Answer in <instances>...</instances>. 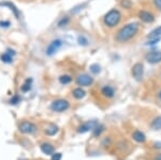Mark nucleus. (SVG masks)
I'll return each instance as SVG.
<instances>
[{
	"label": "nucleus",
	"instance_id": "obj_1",
	"mask_svg": "<svg viewBox=\"0 0 161 160\" xmlns=\"http://www.w3.org/2000/svg\"><path fill=\"white\" fill-rule=\"evenodd\" d=\"M138 23H129L120 28L115 36V40L119 43H126L130 41L133 37H135L138 31Z\"/></svg>",
	"mask_w": 161,
	"mask_h": 160
},
{
	"label": "nucleus",
	"instance_id": "obj_28",
	"mask_svg": "<svg viewBox=\"0 0 161 160\" xmlns=\"http://www.w3.org/2000/svg\"><path fill=\"white\" fill-rule=\"evenodd\" d=\"M79 44H83V45H86V44L88 43L87 39H85L84 37H79Z\"/></svg>",
	"mask_w": 161,
	"mask_h": 160
},
{
	"label": "nucleus",
	"instance_id": "obj_31",
	"mask_svg": "<svg viewBox=\"0 0 161 160\" xmlns=\"http://www.w3.org/2000/svg\"><path fill=\"white\" fill-rule=\"evenodd\" d=\"M155 160H161V154H159V155L155 158Z\"/></svg>",
	"mask_w": 161,
	"mask_h": 160
},
{
	"label": "nucleus",
	"instance_id": "obj_8",
	"mask_svg": "<svg viewBox=\"0 0 161 160\" xmlns=\"http://www.w3.org/2000/svg\"><path fill=\"white\" fill-rule=\"evenodd\" d=\"M61 45H62L61 40H59V39L53 40V41L51 42L50 44H48L47 48H46V55H48V56L54 55L55 53H56L57 50L60 48V46H61Z\"/></svg>",
	"mask_w": 161,
	"mask_h": 160
},
{
	"label": "nucleus",
	"instance_id": "obj_32",
	"mask_svg": "<svg viewBox=\"0 0 161 160\" xmlns=\"http://www.w3.org/2000/svg\"><path fill=\"white\" fill-rule=\"evenodd\" d=\"M158 97H159V98H160V100H161V90L158 92Z\"/></svg>",
	"mask_w": 161,
	"mask_h": 160
},
{
	"label": "nucleus",
	"instance_id": "obj_9",
	"mask_svg": "<svg viewBox=\"0 0 161 160\" xmlns=\"http://www.w3.org/2000/svg\"><path fill=\"white\" fill-rule=\"evenodd\" d=\"M76 83L79 86H90L93 83V78L88 74H79L76 78Z\"/></svg>",
	"mask_w": 161,
	"mask_h": 160
},
{
	"label": "nucleus",
	"instance_id": "obj_21",
	"mask_svg": "<svg viewBox=\"0 0 161 160\" xmlns=\"http://www.w3.org/2000/svg\"><path fill=\"white\" fill-rule=\"evenodd\" d=\"M1 60H2L3 62L10 64V62H12V55H10L9 53H5V54L1 55Z\"/></svg>",
	"mask_w": 161,
	"mask_h": 160
},
{
	"label": "nucleus",
	"instance_id": "obj_4",
	"mask_svg": "<svg viewBox=\"0 0 161 160\" xmlns=\"http://www.w3.org/2000/svg\"><path fill=\"white\" fill-rule=\"evenodd\" d=\"M131 74L136 81H141L144 74V64L142 62H136L132 66Z\"/></svg>",
	"mask_w": 161,
	"mask_h": 160
},
{
	"label": "nucleus",
	"instance_id": "obj_18",
	"mask_svg": "<svg viewBox=\"0 0 161 160\" xmlns=\"http://www.w3.org/2000/svg\"><path fill=\"white\" fill-rule=\"evenodd\" d=\"M57 131H58V127H57L56 125H50V126L45 129V132H46V134L47 135L56 134Z\"/></svg>",
	"mask_w": 161,
	"mask_h": 160
},
{
	"label": "nucleus",
	"instance_id": "obj_7",
	"mask_svg": "<svg viewBox=\"0 0 161 160\" xmlns=\"http://www.w3.org/2000/svg\"><path fill=\"white\" fill-rule=\"evenodd\" d=\"M138 19L142 22H144V23L150 24L155 22V15L150 11H147V10H141V11L138 12Z\"/></svg>",
	"mask_w": 161,
	"mask_h": 160
},
{
	"label": "nucleus",
	"instance_id": "obj_24",
	"mask_svg": "<svg viewBox=\"0 0 161 160\" xmlns=\"http://www.w3.org/2000/svg\"><path fill=\"white\" fill-rule=\"evenodd\" d=\"M120 5L123 8H125V9H129V8L131 7V1H130V0H123V1L120 2Z\"/></svg>",
	"mask_w": 161,
	"mask_h": 160
},
{
	"label": "nucleus",
	"instance_id": "obj_11",
	"mask_svg": "<svg viewBox=\"0 0 161 160\" xmlns=\"http://www.w3.org/2000/svg\"><path fill=\"white\" fill-rule=\"evenodd\" d=\"M101 95L107 99H112L115 96V89H114V87L111 86V85H104L101 88Z\"/></svg>",
	"mask_w": 161,
	"mask_h": 160
},
{
	"label": "nucleus",
	"instance_id": "obj_5",
	"mask_svg": "<svg viewBox=\"0 0 161 160\" xmlns=\"http://www.w3.org/2000/svg\"><path fill=\"white\" fill-rule=\"evenodd\" d=\"M145 60L152 64L161 62V50H152L145 55Z\"/></svg>",
	"mask_w": 161,
	"mask_h": 160
},
{
	"label": "nucleus",
	"instance_id": "obj_29",
	"mask_svg": "<svg viewBox=\"0 0 161 160\" xmlns=\"http://www.w3.org/2000/svg\"><path fill=\"white\" fill-rule=\"evenodd\" d=\"M60 159H61V154H60V153L53 154L52 160H60Z\"/></svg>",
	"mask_w": 161,
	"mask_h": 160
},
{
	"label": "nucleus",
	"instance_id": "obj_3",
	"mask_svg": "<svg viewBox=\"0 0 161 160\" xmlns=\"http://www.w3.org/2000/svg\"><path fill=\"white\" fill-rule=\"evenodd\" d=\"M69 106H70V103L68 100H65V99H57V100L53 101L51 104V109L54 112H64V111L68 110Z\"/></svg>",
	"mask_w": 161,
	"mask_h": 160
},
{
	"label": "nucleus",
	"instance_id": "obj_30",
	"mask_svg": "<svg viewBox=\"0 0 161 160\" xmlns=\"http://www.w3.org/2000/svg\"><path fill=\"white\" fill-rule=\"evenodd\" d=\"M0 25L2 26V27H8V26L10 25V23H9V22H1V23H0Z\"/></svg>",
	"mask_w": 161,
	"mask_h": 160
},
{
	"label": "nucleus",
	"instance_id": "obj_2",
	"mask_svg": "<svg viewBox=\"0 0 161 160\" xmlns=\"http://www.w3.org/2000/svg\"><path fill=\"white\" fill-rule=\"evenodd\" d=\"M121 19H123V16H121L119 10L111 9L103 17V24L109 28H114L119 25Z\"/></svg>",
	"mask_w": 161,
	"mask_h": 160
},
{
	"label": "nucleus",
	"instance_id": "obj_22",
	"mask_svg": "<svg viewBox=\"0 0 161 160\" xmlns=\"http://www.w3.org/2000/svg\"><path fill=\"white\" fill-rule=\"evenodd\" d=\"M69 22H70V19H69L68 16H65V17H62L60 21H59L58 23V26L59 27H64V26H67L69 24Z\"/></svg>",
	"mask_w": 161,
	"mask_h": 160
},
{
	"label": "nucleus",
	"instance_id": "obj_20",
	"mask_svg": "<svg viewBox=\"0 0 161 160\" xmlns=\"http://www.w3.org/2000/svg\"><path fill=\"white\" fill-rule=\"evenodd\" d=\"M71 81H72V78H71L70 75H61L60 78H59V82L61 83V84H64V85L69 84Z\"/></svg>",
	"mask_w": 161,
	"mask_h": 160
},
{
	"label": "nucleus",
	"instance_id": "obj_15",
	"mask_svg": "<svg viewBox=\"0 0 161 160\" xmlns=\"http://www.w3.org/2000/svg\"><path fill=\"white\" fill-rule=\"evenodd\" d=\"M41 151H43L45 155H53L55 148L52 144H50V143H43V144L41 145Z\"/></svg>",
	"mask_w": 161,
	"mask_h": 160
},
{
	"label": "nucleus",
	"instance_id": "obj_13",
	"mask_svg": "<svg viewBox=\"0 0 161 160\" xmlns=\"http://www.w3.org/2000/svg\"><path fill=\"white\" fill-rule=\"evenodd\" d=\"M0 5L10 8V10H11V11L14 13V15H15L16 19H19V11L16 9V7L12 2H10V1H2V2H0Z\"/></svg>",
	"mask_w": 161,
	"mask_h": 160
},
{
	"label": "nucleus",
	"instance_id": "obj_16",
	"mask_svg": "<svg viewBox=\"0 0 161 160\" xmlns=\"http://www.w3.org/2000/svg\"><path fill=\"white\" fill-rule=\"evenodd\" d=\"M72 95L75 99L79 100V99H83L86 96V92H85V90L82 89V88H75V89H73Z\"/></svg>",
	"mask_w": 161,
	"mask_h": 160
},
{
	"label": "nucleus",
	"instance_id": "obj_14",
	"mask_svg": "<svg viewBox=\"0 0 161 160\" xmlns=\"http://www.w3.org/2000/svg\"><path fill=\"white\" fill-rule=\"evenodd\" d=\"M132 137H133L134 141H136L138 143H144V142L146 141V137L145 134H144L142 131H134L133 133H132Z\"/></svg>",
	"mask_w": 161,
	"mask_h": 160
},
{
	"label": "nucleus",
	"instance_id": "obj_27",
	"mask_svg": "<svg viewBox=\"0 0 161 160\" xmlns=\"http://www.w3.org/2000/svg\"><path fill=\"white\" fill-rule=\"evenodd\" d=\"M154 1V5L159 11H161V0H152Z\"/></svg>",
	"mask_w": 161,
	"mask_h": 160
},
{
	"label": "nucleus",
	"instance_id": "obj_23",
	"mask_svg": "<svg viewBox=\"0 0 161 160\" xmlns=\"http://www.w3.org/2000/svg\"><path fill=\"white\" fill-rule=\"evenodd\" d=\"M103 128H104V127L101 126V125H99V123H98L97 127H96V128L93 130V134H95L96 137L100 135V134H101V132H102V131H103Z\"/></svg>",
	"mask_w": 161,
	"mask_h": 160
},
{
	"label": "nucleus",
	"instance_id": "obj_19",
	"mask_svg": "<svg viewBox=\"0 0 161 160\" xmlns=\"http://www.w3.org/2000/svg\"><path fill=\"white\" fill-rule=\"evenodd\" d=\"M31 83H32V78H27V80L25 81V83L23 84V86H22V90H23L24 92H29L30 88H31Z\"/></svg>",
	"mask_w": 161,
	"mask_h": 160
},
{
	"label": "nucleus",
	"instance_id": "obj_25",
	"mask_svg": "<svg viewBox=\"0 0 161 160\" xmlns=\"http://www.w3.org/2000/svg\"><path fill=\"white\" fill-rule=\"evenodd\" d=\"M90 70H91V72H93V73H99L100 72V67L98 66V64H93V66L90 67Z\"/></svg>",
	"mask_w": 161,
	"mask_h": 160
},
{
	"label": "nucleus",
	"instance_id": "obj_17",
	"mask_svg": "<svg viewBox=\"0 0 161 160\" xmlns=\"http://www.w3.org/2000/svg\"><path fill=\"white\" fill-rule=\"evenodd\" d=\"M150 127L154 128L155 130H160L161 129V116H157L156 118L152 119L150 123Z\"/></svg>",
	"mask_w": 161,
	"mask_h": 160
},
{
	"label": "nucleus",
	"instance_id": "obj_12",
	"mask_svg": "<svg viewBox=\"0 0 161 160\" xmlns=\"http://www.w3.org/2000/svg\"><path fill=\"white\" fill-rule=\"evenodd\" d=\"M147 38H148V40H156V41H160V39H161V26H159V27L155 28L154 30H152V31L148 33Z\"/></svg>",
	"mask_w": 161,
	"mask_h": 160
},
{
	"label": "nucleus",
	"instance_id": "obj_26",
	"mask_svg": "<svg viewBox=\"0 0 161 160\" xmlns=\"http://www.w3.org/2000/svg\"><path fill=\"white\" fill-rule=\"evenodd\" d=\"M18 102H19V97L18 96H14V98H12L11 100H10V103H11V104H17Z\"/></svg>",
	"mask_w": 161,
	"mask_h": 160
},
{
	"label": "nucleus",
	"instance_id": "obj_6",
	"mask_svg": "<svg viewBox=\"0 0 161 160\" xmlns=\"http://www.w3.org/2000/svg\"><path fill=\"white\" fill-rule=\"evenodd\" d=\"M19 131L23 133H27V134H31L37 131V126L34 123H30V121H23L18 127Z\"/></svg>",
	"mask_w": 161,
	"mask_h": 160
},
{
	"label": "nucleus",
	"instance_id": "obj_10",
	"mask_svg": "<svg viewBox=\"0 0 161 160\" xmlns=\"http://www.w3.org/2000/svg\"><path fill=\"white\" fill-rule=\"evenodd\" d=\"M97 125H98V123L96 120L87 121V123H85L84 125H82V126H79V128H77V132L79 133H85L89 130H93V129L97 127Z\"/></svg>",
	"mask_w": 161,
	"mask_h": 160
}]
</instances>
